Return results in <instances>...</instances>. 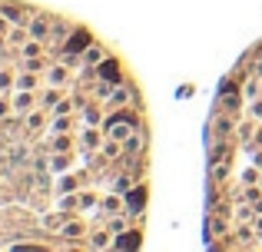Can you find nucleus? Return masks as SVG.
Wrapping results in <instances>:
<instances>
[{"instance_id": "obj_1", "label": "nucleus", "mask_w": 262, "mask_h": 252, "mask_svg": "<svg viewBox=\"0 0 262 252\" xmlns=\"http://www.w3.org/2000/svg\"><path fill=\"white\" fill-rule=\"evenodd\" d=\"M27 30H30V37H37V40H50L53 17H50V13H30V20H27Z\"/></svg>"}, {"instance_id": "obj_2", "label": "nucleus", "mask_w": 262, "mask_h": 252, "mask_svg": "<svg viewBox=\"0 0 262 252\" xmlns=\"http://www.w3.org/2000/svg\"><path fill=\"white\" fill-rule=\"evenodd\" d=\"M93 43V37H90V30H83V27H77V30H70V37L63 40V47L60 50H67V53H80L83 57V50Z\"/></svg>"}, {"instance_id": "obj_3", "label": "nucleus", "mask_w": 262, "mask_h": 252, "mask_svg": "<svg viewBox=\"0 0 262 252\" xmlns=\"http://www.w3.org/2000/svg\"><path fill=\"white\" fill-rule=\"evenodd\" d=\"M96 80H110V83H123V73H120V63H116L113 57H103L100 63H96Z\"/></svg>"}, {"instance_id": "obj_4", "label": "nucleus", "mask_w": 262, "mask_h": 252, "mask_svg": "<svg viewBox=\"0 0 262 252\" xmlns=\"http://www.w3.org/2000/svg\"><path fill=\"white\" fill-rule=\"evenodd\" d=\"M143 206H146V186H133L126 193V209H123V213H129V216H140L143 213Z\"/></svg>"}, {"instance_id": "obj_5", "label": "nucleus", "mask_w": 262, "mask_h": 252, "mask_svg": "<svg viewBox=\"0 0 262 252\" xmlns=\"http://www.w3.org/2000/svg\"><path fill=\"white\" fill-rule=\"evenodd\" d=\"M10 100H13V113H20V117H24V113H30L33 106H40L37 103V90H17Z\"/></svg>"}, {"instance_id": "obj_6", "label": "nucleus", "mask_w": 262, "mask_h": 252, "mask_svg": "<svg viewBox=\"0 0 262 252\" xmlns=\"http://www.w3.org/2000/svg\"><path fill=\"white\" fill-rule=\"evenodd\" d=\"M43 77H47V83H50V86H67V80H70V66L57 60V63H50V66H47V73H43Z\"/></svg>"}, {"instance_id": "obj_7", "label": "nucleus", "mask_w": 262, "mask_h": 252, "mask_svg": "<svg viewBox=\"0 0 262 252\" xmlns=\"http://www.w3.org/2000/svg\"><path fill=\"white\" fill-rule=\"evenodd\" d=\"M143 149H146V133H143V129H133V133L123 140V153L126 156H140Z\"/></svg>"}, {"instance_id": "obj_8", "label": "nucleus", "mask_w": 262, "mask_h": 252, "mask_svg": "<svg viewBox=\"0 0 262 252\" xmlns=\"http://www.w3.org/2000/svg\"><path fill=\"white\" fill-rule=\"evenodd\" d=\"M116 123H133V126H140V117H136L133 110H123V106H116V113H113V117H106L100 126L110 129V126H116Z\"/></svg>"}, {"instance_id": "obj_9", "label": "nucleus", "mask_w": 262, "mask_h": 252, "mask_svg": "<svg viewBox=\"0 0 262 252\" xmlns=\"http://www.w3.org/2000/svg\"><path fill=\"white\" fill-rule=\"evenodd\" d=\"M60 236H63V239H70V242H83L86 229H83V222H80V219H67L63 226H60Z\"/></svg>"}, {"instance_id": "obj_10", "label": "nucleus", "mask_w": 262, "mask_h": 252, "mask_svg": "<svg viewBox=\"0 0 262 252\" xmlns=\"http://www.w3.org/2000/svg\"><path fill=\"white\" fill-rule=\"evenodd\" d=\"M126 103H136V97H133V93H129L123 83H116V86H113V97L106 100V106H110V110H116V106H126Z\"/></svg>"}, {"instance_id": "obj_11", "label": "nucleus", "mask_w": 262, "mask_h": 252, "mask_svg": "<svg viewBox=\"0 0 262 252\" xmlns=\"http://www.w3.org/2000/svg\"><path fill=\"white\" fill-rule=\"evenodd\" d=\"M140 229H126V233H120V239H113V246L116 249H133V246H140Z\"/></svg>"}, {"instance_id": "obj_12", "label": "nucleus", "mask_w": 262, "mask_h": 252, "mask_svg": "<svg viewBox=\"0 0 262 252\" xmlns=\"http://www.w3.org/2000/svg\"><path fill=\"white\" fill-rule=\"evenodd\" d=\"M86 242L93 249H106V246H113V233H110V229H96V233H90Z\"/></svg>"}, {"instance_id": "obj_13", "label": "nucleus", "mask_w": 262, "mask_h": 252, "mask_svg": "<svg viewBox=\"0 0 262 252\" xmlns=\"http://www.w3.org/2000/svg\"><path fill=\"white\" fill-rule=\"evenodd\" d=\"M103 129V126H100ZM100 129H96V126H83V140H80V143H83V149H93V146H103V133H100Z\"/></svg>"}, {"instance_id": "obj_14", "label": "nucleus", "mask_w": 262, "mask_h": 252, "mask_svg": "<svg viewBox=\"0 0 262 252\" xmlns=\"http://www.w3.org/2000/svg\"><path fill=\"white\" fill-rule=\"evenodd\" d=\"M100 209L106 216H113V213H123V199H120V193H113V196H103L100 199Z\"/></svg>"}, {"instance_id": "obj_15", "label": "nucleus", "mask_w": 262, "mask_h": 252, "mask_svg": "<svg viewBox=\"0 0 262 252\" xmlns=\"http://www.w3.org/2000/svg\"><path fill=\"white\" fill-rule=\"evenodd\" d=\"M133 129H140V126H133V123H116V126H110V129H103V133H106L110 136V140H126V136L129 133H133Z\"/></svg>"}, {"instance_id": "obj_16", "label": "nucleus", "mask_w": 262, "mask_h": 252, "mask_svg": "<svg viewBox=\"0 0 262 252\" xmlns=\"http://www.w3.org/2000/svg\"><path fill=\"white\" fill-rule=\"evenodd\" d=\"M103 57H106V53H103V47L100 43H90L86 50H83V66H96Z\"/></svg>"}, {"instance_id": "obj_17", "label": "nucleus", "mask_w": 262, "mask_h": 252, "mask_svg": "<svg viewBox=\"0 0 262 252\" xmlns=\"http://www.w3.org/2000/svg\"><path fill=\"white\" fill-rule=\"evenodd\" d=\"M129 216V213H126ZM126 216H120V213H113V216H110V222H106V229H110V233H113V236H120V233H126V229H129V219H126Z\"/></svg>"}, {"instance_id": "obj_18", "label": "nucleus", "mask_w": 262, "mask_h": 252, "mask_svg": "<svg viewBox=\"0 0 262 252\" xmlns=\"http://www.w3.org/2000/svg\"><path fill=\"white\" fill-rule=\"evenodd\" d=\"M212 129H216V136H219V140H223V136H229L232 129H236V123H232L229 117H223V113H219V117L212 120Z\"/></svg>"}, {"instance_id": "obj_19", "label": "nucleus", "mask_w": 262, "mask_h": 252, "mask_svg": "<svg viewBox=\"0 0 262 252\" xmlns=\"http://www.w3.org/2000/svg\"><path fill=\"white\" fill-rule=\"evenodd\" d=\"M24 120H27V129H40V126L47 123V117H43V106H40V110L33 106L30 113H24Z\"/></svg>"}, {"instance_id": "obj_20", "label": "nucleus", "mask_w": 262, "mask_h": 252, "mask_svg": "<svg viewBox=\"0 0 262 252\" xmlns=\"http://www.w3.org/2000/svg\"><path fill=\"white\" fill-rule=\"evenodd\" d=\"M73 129V120H70V113H60V117H53V123H50V133H70Z\"/></svg>"}, {"instance_id": "obj_21", "label": "nucleus", "mask_w": 262, "mask_h": 252, "mask_svg": "<svg viewBox=\"0 0 262 252\" xmlns=\"http://www.w3.org/2000/svg\"><path fill=\"white\" fill-rule=\"evenodd\" d=\"M67 33H70V27H67L63 20H53V30H50V40H53V43H57V47H63Z\"/></svg>"}, {"instance_id": "obj_22", "label": "nucleus", "mask_w": 262, "mask_h": 252, "mask_svg": "<svg viewBox=\"0 0 262 252\" xmlns=\"http://www.w3.org/2000/svg\"><path fill=\"white\" fill-rule=\"evenodd\" d=\"M63 193H80V179L77 176H63V179L57 182V196H63Z\"/></svg>"}, {"instance_id": "obj_23", "label": "nucleus", "mask_w": 262, "mask_h": 252, "mask_svg": "<svg viewBox=\"0 0 262 252\" xmlns=\"http://www.w3.org/2000/svg\"><path fill=\"white\" fill-rule=\"evenodd\" d=\"M70 153H53V159H50V169L53 173H67V169H70Z\"/></svg>"}, {"instance_id": "obj_24", "label": "nucleus", "mask_w": 262, "mask_h": 252, "mask_svg": "<svg viewBox=\"0 0 262 252\" xmlns=\"http://www.w3.org/2000/svg\"><path fill=\"white\" fill-rule=\"evenodd\" d=\"M256 123H249V120H243V123H239L236 126V133H239V140H243V143H252V140H256Z\"/></svg>"}, {"instance_id": "obj_25", "label": "nucleus", "mask_w": 262, "mask_h": 252, "mask_svg": "<svg viewBox=\"0 0 262 252\" xmlns=\"http://www.w3.org/2000/svg\"><path fill=\"white\" fill-rule=\"evenodd\" d=\"M259 80H262V77H246V80H243V97H246V100H256V97H259Z\"/></svg>"}, {"instance_id": "obj_26", "label": "nucleus", "mask_w": 262, "mask_h": 252, "mask_svg": "<svg viewBox=\"0 0 262 252\" xmlns=\"http://www.w3.org/2000/svg\"><path fill=\"white\" fill-rule=\"evenodd\" d=\"M20 53H24V57H40V53H43V40L30 37V40H27L24 47H20Z\"/></svg>"}, {"instance_id": "obj_27", "label": "nucleus", "mask_w": 262, "mask_h": 252, "mask_svg": "<svg viewBox=\"0 0 262 252\" xmlns=\"http://www.w3.org/2000/svg\"><path fill=\"white\" fill-rule=\"evenodd\" d=\"M37 83H40V77L33 70H27L24 77H17V90H37Z\"/></svg>"}, {"instance_id": "obj_28", "label": "nucleus", "mask_w": 262, "mask_h": 252, "mask_svg": "<svg viewBox=\"0 0 262 252\" xmlns=\"http://www.w3.org/2000/svg\"><path fill=\"white\" fill-rule=\"evenodd\" d=\"M57 103H60V86H50V90L40 97V106H43V110H53Z\"/></svg>"}, {"instance_id": "obj_29", "label": "nucleus", "mask_w": 262, "mask_h": 252, "mask_svg": "<svg viewBox=\"0 0 262 252\" xmlns=\"http://www.w3.org/2000/svg\"><path fill=\"white\" fill-rule=\"evenodd\" d=\"M100 153L106 156V159H116V156L123 153V143H120V140H106V143L100 146Z\"/></svg>"}, {"instance_id": "obj_30", "label": "nucleus", "mask_w": 262, "mask_h": 252, "mask_svg": "<svg viewBox=\"0 0 262 252\" xmlns=\"http://www.w3.org/2000/svg\"><path fill=\"white\" fill-rule=\"evenodd\" d=\"M24 70L47 73V60H43V53H40V57H24Z\"/></svg>"}, {"instance_id": "obj_31", "label": "nucleus", "mask_w": 262, "mask_h": 252, "mask_svg": "<svg viewBox=\"0 0 262 252\" xmlns=\"http://www.w3.org/2000/svg\"><path fill=\"white\" fill-rule=\"evenodd\" d=\"M70 146H73L70 133H53V153H67Z\"/></svg>"}, {"instance_id": "obj_32", "label": "nucleus", "mask_w": 262, "mask_h": 252, "mask_svg": "<svg viewBox=\"0 0 262 252\" xmlns=\"http://www.w3.org/2000/svg\"><path fill=\"white\" fill-rule=\"evenodd\" d=\"M133 176H116L113 179V193H129V189H133Z\"/></svg>"}, {"instance_id": "obj_33", "label": "nucleus", "mask_w": 262, "mask_h": 252, "mask_svg": "<svg viewBox=\"0 0 262 252\" xmlns=\"http://www.w3.org/2000/svg\"><path fill=\"white\" fill-rule=\"evenodd\" d=\"M10 90H17V80H13V73L0 70V93H10Z\"/></svg>"}, {"instance_id": "obj_34", "label": "nucleus", "mask_w": 262, "mask_h": 252, "mask_svg": "<svg viewBox=\"0 0 262 252\" xmlns=\"http://www.w3.org/2000/svg\"><path fill=\"white\" fill-rule=\"evenodd\" d=\"M13 113V100H10V93H0V120H7Z\"/></svg>"}, {"instance_id": "obj_35", "label": "nucleus", "mask_w": 262, "mask_h": 252, "mask_svg": "<svg viewBox=\"0 0 262 252\" xmlns=\"http://www.w3.org/2000/svg\"><path fill=\"white\" fill-rule=\"evenodd\" d=\"M243 202H262V193H259V186H252L249 182V189H243V196H239Z\"/></svg>"}, {"instance_id": "obj_36", "label": "nucleus", "mask_w": 262, "mask_h": 252, "mask_svg": "<svg viewBox=\"0 0 262 252\" xmlns=\"http://www.w3.org/2000/svg\"><path fill=\"white\" fill-rule=\"evenodd\" d=\"M252 236H256V229H252V226H243V222H239V229H236V239L243 242V246H249V239H252Z\"/></svg>"}, {"instance_id": "obj_37", "label": "nucleus", "mask_w": 262, "mask_h": 252, "mask_svg": "<svg viewBox=\"0 0 262 252\" xmlns=\"http://www.w3.org/2000/svg\"><path fill=\"white\" fill-rule=\"evenodd\" d=\"M63 222H67L63 216H53V213L43 216V226H47V229H57V233H60V226H63Z\"/></svg>"}, {"instance_id": "obj_38", "label": "nucleus", "mask_w": 262, "mask_h": 252, "mask_svg": "<svg viewBox=\"0 0 262 252\" xmlns=\"http://www.w3.org/2000/svg\"><path fill=\"white\" fill-rule=\"evenodd\" d=\"M249 117L256 120V123H262V100H259V97L249 100Z\"/></svg>"}, {"instance_id": "obj_39", "label": "nucleus", "mask_w": 262, "mask_h": 252, "mask_svg": "<svg viewBox=\"0 0 262 252\" xmlns=\"http://www.w3.org/2000/svg\"><path fill=\"white\" fill-rule=\"evenodd\" d=\"M83 120H86V123H90V126H96V123H103V120H100V110H96V106H86V110H83Z\"/></svg>"}, {"instance_id": "obj_40", "label": "nucleus", "mask_w": 262, "mask_h": 252, "mask_svg": "<svg viewBox=\"0 0 262 252\" xmlns=\"http://www.w3.org/2000/svg\"><path fill=\"white\" fill-rule=\"evenodd\" d=\"M96 202H100V199H96L93 193H80V209H93Z\"/></svg>"}, {"instance_id": "obj_41", "label": "nucleus", "mask_w": 262, "mask_h": 252, "mask_svg": "<svg viewBox=\"0 0 262 252\" xmlns=\"http://www.w3.org/2000/svg\"><path fill=\"white\" fill-rule=\"evenodd\" d=\"M243 179H246V182H256V179H259V166H249V169H243Z\"/></svg>"}, {"instance_id": "obj_42", "label": "nucleus", "mask_w": 262, "mask_h": 252, "mask_svg": "<svg viewBox=\"0 0 262 252\" xmlns=\"http://www.w3.org/2000/svg\"><path fill=\"white\" fill-rule=\"evenodd\" d=\"M10 27H13V20L7 13H0V33H10Z\"/></svg>"}, {"instance_id": "obj_43", "label": "nucleus", "mask_w": 262, "mask_h": 252, "mask_svg": "<svg viewBox=\"0 0 262 252\" xmlns=\"http://www.w3.org/2000/svg\"><path fill=\"white\" fill-rule=\"evenodd\" d=\"M252 229H256V236H262V213H256V219H252Z\"/></svg>"}, {"instance_id": "obj_44", "label": "nucleus", "mask_w": 262, "mask_h": 252, "mask_svg": "<svg viewBox=\"0 0 262 252\" xmlns=\"http://www.w3.org/2000/svg\"><path fill=\"white\" fill-rule=\"evenodd\" d=\"M252 146H262V126L256 129V140H252Z\"/></svg>"}, {"instance_id": "obj_45", "label": "nucleus", "mask_w": 262, "mask_h": 252, "mask_svg": "<svg viewBox=\"0 0 262 252\" xmlns=\"http://www.w3.org/2000/svg\"><path fill=\"white\" fill-rule=\"evenodd\" d=\"M252 163H256V166L262 169V153H256V156H252Z\"/></svg>"}, {"instance_id": "obj_46", "label": "nucleus", "mask_w": 262, "mask_h": 252, "mask_svg": "<svg viewBox=\"0 0 262 252\" xmlns=\"http://www.w3.org/2000/svg\"><path fill=\"white\" fill-rule=\"evenodd\" d=\"M4 47H7V33H0V53H4Z\"/></svg>"}, {"instance_id": "obj_47", "label": "nucleus", "mask_w": 262, "mask_h": 252, "mask_svg": "<svg viewBox=\"0 0 262 252\" xmlns=\"http://www.w3.org/2000/svg\"><path fill=\"white\" fill-rule=\"evenodd\" d=\"M256 77H262V60H259V66H256Z\"/></svg>"}]
</instances>
